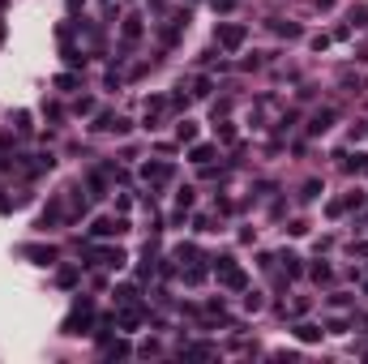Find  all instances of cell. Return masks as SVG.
<instances>
[{"mask_svg":"<svg viewBox=\"0 0 368 364\" xmlns=\"http://www.w3.org/2000/svg\"><path fill=\"white\" fill-rule=\"evenodd\" d=\"M240 39H244V30H236V26H227V30H223V43H227V48H236Z\"/></svg>","mask_w":368,"mask_h":364,"instance_id":"6da1fadb","label":"cell"}]
</instances>
